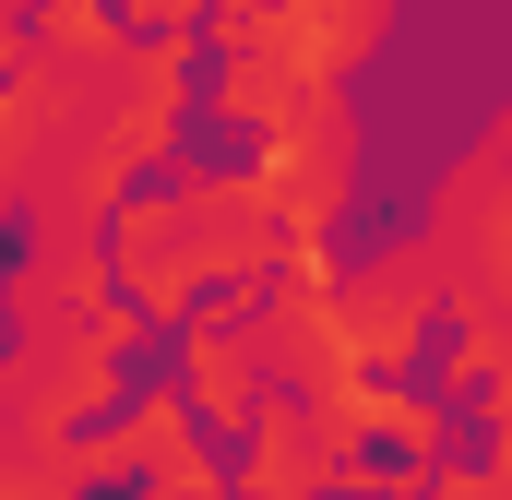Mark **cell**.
Instances as JSON below:
<instances>
[{
	"instance_id": "obj_7",
	"label": "cell",
	"mask_w": 512,
	"mask_h": 500,
	"mask_svg": "<svg viewBox=\"0 0 512 500\" xmlns=\"http://www.w3.org/2000/svg\"><path fill=\"white\" fill-rule=\"evenodd\" d=\"M0 12H24V24H36V12H48V0H0Z\"/></svg>"
},
{
	"instance_id": "obj_4",
	"label": "cell",
	"mask_w": 512,
	"mask_h": 500,
	"mask_svg": "<svg viewBox=\"0 0 512 500\" xmlns=\"http://www.w3.org/2000/svg\"><path fill=\"white\" fill-rule=\"evenodd\" d=\"M96 298H108V250L96 239H36L0 274V322H12V334H60V322H84Z\"/></svg>"
},
{
	"instance_id": "obj_3",
	"label": "cell",
	"mask_w": 512,
	"mask_h": 500,
	"mask_svg": "<svg viewBox=\"0 0 512 500\" xmlns=\"http://www.w3.org/2000/svg\"><path fill=\"white\" fill-rule=\"evenodd\" d=\"M227 489H239V500H334V489H358V453L286 393V405L251 417V453L227 465Z\"/></svg>"
},
{
	"instance_id": "obj_1",
	"label": "cell",
	"mask_w": 512,
	"mask_h": 500,
	"mask_svg": "<svg viewBox=\"0 0 512 500\" xmlns=\"http://www.w3.org/2000/svg\"><path fill=\"white\" fill-rule=\"evenodd\" d=\"M143 334L120 298H96L84 322H60V334H12L0 346V441H72V429H96V405L120 393V346Z\"/></svg>"
},
{
	"instance_id": "obj_2",
	"label": "cell",
	"mask_w": 512,
	"mask_h": 500,
	"mask_svg": "<svg viewBox=\"0 0 512 500\" xmlns=\"http://www.w3.org/2000/svg\"><path fill=\"white\" fill-rule=\"evenodd\" d=\"M334 310H346V370L358 381H393L417 370L429 346H441V262H429V239H393L382 262H358V274H334Z\"/></svg>"
},
{
	"instance_id": "obj_5",
	"label": "cell",
	"mask_w": 512,
	"mask_h": 500,
	"mask_svg": "<svg viewBox=\"0 0 512 500\" xmlns=\"http://www.w3.org/2000/svg\"><path fill=\"white\" fill-rule=\"evenodd\" d=\"M179 334H191V417L251 429L262 417V346H251V322H239V310H191Z\"/></svg>"
},
{
	"instance_id": "obj_6",
	"label": "cell",
	"mask_w": 512,
	"mask_h": 500,
	"mask_svg": "<svg viewBox=\"0 0 512 500\" xmlns=\"http://www.w3.org/2000/svg\"><path fill=\"white\" fill-rule=\"evenodd\" d=\"M108 12H120V36H131V48H179V36L203 24V0H108Z\"/></svg>"
}]
</instances>
